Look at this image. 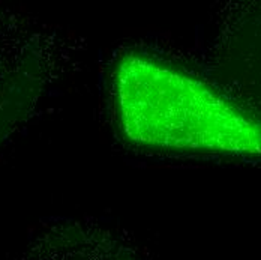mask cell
<instances>
[{
    "label": "cell",
    "instance_id": "obj_1",
    "mask_svg": "<svg viewBox=\"0 0 261 260\" xmlns=\"http://www.w3.org/2000/svg\"><path fill=\"white\" fill-rule=\"evenodd\" d=\"M123 134L177 151L261 155V122L207 83L143 54L123 56L113 74Z\"/></svg>",
    "mask_w": 261,
    "mask_h": 260
}]
</instances>
